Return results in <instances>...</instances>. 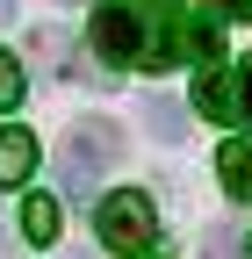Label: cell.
Instances as JSON below:
<instances>
[{
  "instance_id": "6da1fadb",
  "label": "cell",
  "mask_w": 252,
  "mask_h": 259,
  "mask_svg": "<svg viewBox=\"0 0 252 259\" xmlns=\"http://www.w3.org/2000/svg\"><path fill=\"white\" fill-rule=\"evenodd\" d=\"M122 158V130L115 122H72V137H65V151H58V180H65L79 202H94V194H101V173L115 166Z\"/></svg>"
},
{
  "instance_id": "7a4b0ae2",
  "label": "cell",
  "mask_w": 252,
  "mask_h": 259,
  "mask_svg": "<svg viewBox=\"0 0 252 259\" xmlns=\"http://www.w3.org/2000/svg\"><path fill=\"white\" fill-rule=\"evenodd\" d=\"M94 238H101L108 252H151V238H159V209H151V194H137V187H115V194H101L94 202Z\"/></svg>"
},
{
  "instance_id": "3957f363",
  "label": "cell",
  "mask_w": 252,
  "mask_h": 259,
  "mask_svg": "<svg viewBox=\"0 0 252 259\" xmlns=\"http://www.w3.org/2000/svg\"><path fill=\"white\" fill-rule=\"evenodd\" d=\"M87 44L101 65H144V44H151V29H144V8L137 0H101L87 22Z\"/></svg>"
},
{
  "instance_id": "277c9868",
  "label": "cell",
  "mask_w": 252,
  "mask_h": 259,
  "mask_svg": "<svg viewBox=\"0 0 252 259\" xmlns=\"http://www.w3.org/2000/svg\"><path fill=\"white\" fill-rule=\"evenodd\" d=\"M216 173H224V194H231V202H252V144L245 137L216 144Z\"/></svg>"
},
{
  "instance_id": "5b68a950",
  "label": "cell",
  "mask_w": 252,
  "mask_h": 259,
  "mask_svg": "<svg viewBox=\"0 0 252 259\" xmlns=\"http://www.w3.org/2000/svg\"><path fill=\"white\" fill-rule=\"evenodd\" d=\"M36 173V137L29 130H0V187H22Z\"/></svg>"
},
{
  "instance_id": "8992f818",
  "label": "cell",
  "mask_w": 252,
  "mask_h": 259,
  "mask_svg": "<svg viewBox=\"0 0 252 259\" xmlns=\"http://www.w3.org/2000/svg\"><path fill=\"white\" fill-rule=\"evenodd\" d=\"M144 130H151V137H166V144H180V137H187V108L166 101V94H144Z\"/></svg>"
},
{
  "instance_id": "52a82bcc",
  "label": "cell",
  "mask_w": 252,
  "mask_h": 259,
  "mask_svg": "<svg viewBox=\"0 0 252 259\" xmlns=\"http://www.w3.org/2000/svg\"><path fill=\"white\" fill-rule=\"evenodd\" d=\"M22 231L36 238V245H58V231H65V209H58L51 194H29V209H22Z\"/></svg>"
},
{
  "instance_id": "ba28073f",
  "label": "cell",
  "mask_w": 252,
  "mask_h": 259,
  "mask_svg": "<svg viewBox=\"0 0 252 259\" xmlns=\"http://www.w3.org/2000/svg\"><path fill=\"white\" fill-rule=\"evenodd\" d=\"M195 108L216 115V122L231 115V87H224V72H216V65H209V72H195Z\"/></svg>"
},
{
  "instance_id": "9c48e42d",
  "label": "cell",
  "mask_w": 252,
  "mask_h": 259,
  "mask_svg": "<svg viewBox=\"0 0 252 259\" xmlns=\"http://www.w3.org/2000/svg\"><path fill=\"white\" fill-rule=\"evenodd\" d=\"M15 101H22V65L0 51V108H15Z\"/></svg>"
},
{
  "instance_id": "30bf717a",
  "label": "cell",
  "mask_w": 252,
  "mask_h": 259,
  "mask_svg": "<svg viewBox=\"0 0 252 259\" xmlns=\"http://www.w3.org/2000/svg\"><path fill=\"white\" fill-rule=\"evenodd\" d=\"M202 259H238V245H231V231H224V223L202 238Z\"/></svg>"
},
{
  "instance_id": "8fae6325",
  "label": "cell",
  "mask_w": 252,
  "mask_h": 259,
  "mask_svg": "<svg viewBox=\"0 0 252 259\" xmlns=\"http://www.w3.org/2000/svg\"><path fill=\"white\" fill-rule=\"evenodd\" d=\"M231 108H238V115H245V122H252V58H245V65H238V101H231Z\"/></svg>"
},
{
  "instance_id": "7c38bea8",
  "label": "cell",
  "mask_w": 252,
  "mask_h": 259,
  "mask_svg": "<svg viewBox=\"0 0 252 259\" xmlns=\"http://www.w3.org/2000/svg\"><path fill=\"white\" fill-rule=\"evenodd\" d=\"M224 15H252V0H224Z\"/></svg>"
},
{
  "instance_id": "4fadbf2b",
  "label": "cell",
  "mask_w": 252,
  "mask_h": 259,
  "mask_svg": "<svg viewBox=\"0 0 252 259\" xmlns=\"http://www.w3.org/2000/svg\"><path fill=\"white\" fill-rule=\"evenodd\" d=\"M8 15H15V0H0V22H8Z\"/></svg>"
},
{
  "instance_id": "5bb4252c",
  "label": "cell",
  "mask_w": 252,
  "mask_h": 259,
  "mask_svg": "<svg viewBox=\"0 0 252 259\" xmlns=\"http://www.w3.org/2000/svg\"><path fill=\"white\" fill-rule=\"evenodd\" d=\"M0 259H8V238H0Z\"/></svg>"
},
{
  "instance_id": "9a60e30c",
  "label": "cell",
  "mask_w": 252,
  "mask_h": 259,
  "mask_svg": "<svg viewBox=\"0 0 252 259\" xmlns=\"http://www.w3.org/2000/svg\"><path fill=\"white\" fill-rule=\"evenodd\" d=\"M65 259H87V252H65Z\"/></svg>"
},
{
  "instance_id": "2e32d148",
  "label": "cell",
  "mask_w": 252,
  "mask_h": 259,
  "mask_svg": "<svg viewBox=\"0 0 252 259\" xmlns=\"http://www.w3.org/2000/svg\"><path fill=\"white\" fill-rule=\"evenodd\" d=\"M245 252H252V245H245Z\"/></svg>"
}]
</instances>
